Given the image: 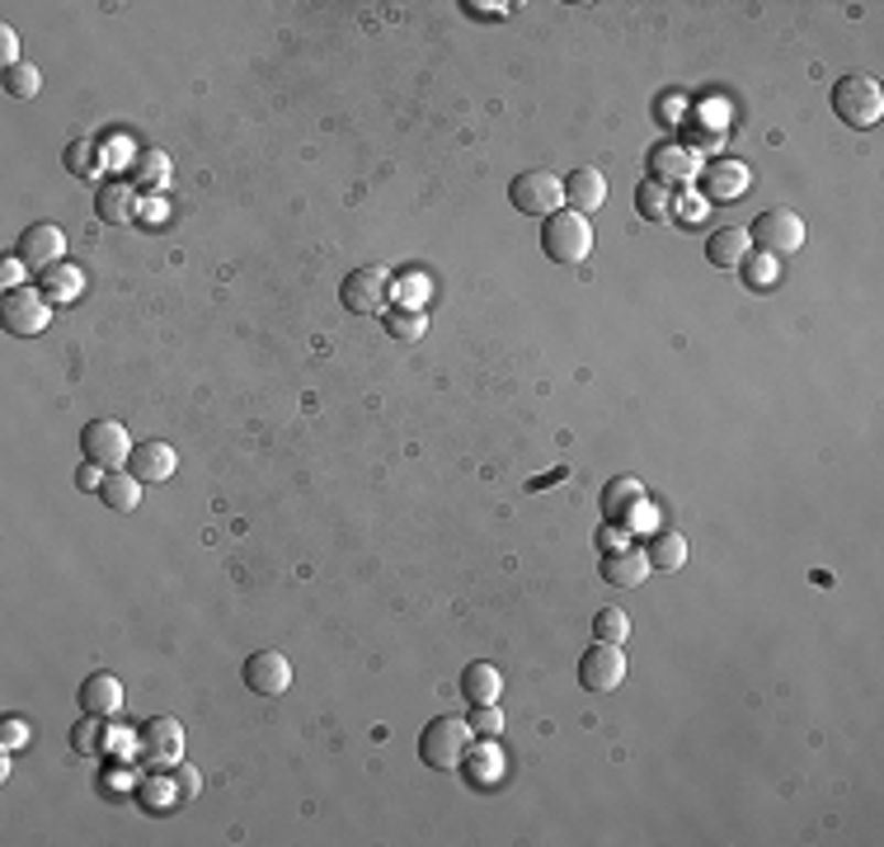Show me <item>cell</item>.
<instances>
[{
  "mask_svg": "<svg viewBox=\"0 0 884 847\" xmlns=\"http://www.w3.org/2000/svg\"><path fill=\"white\" fill-rule=\"evenodd\" d=\"M165 796H170V791H165L161 782H151V786H147V801H151V805H165Z\"/></svg>",
  "mask_w": 884,
  "mask_h": 847,
  "instance_id": "obj_38",
  "label": "cell"
},
{
  "mask_svg": "<svg viewBox=\"0 0 884 847\" xmlns=\"http://www.w3.org/2000/svg\"><path fill=\"white\" fill-rule=\"evenodd\" d=\"M170 776H174V796H180V801H193V796H198V772H193L188 763H180V768H170Z\"/></svg>",
  "mask_w": 884,
  "mask_h": 847,
  "instance_id": "obj_33",
  "label": "cell"
},
{
  "mask_svg": "<svg viewBox=\"0 0 884 847\" xmlns=\"http://www.w3.org/2000/svg\"><path fill=\"white\" fill-rule=\"evenodd\" d=\"M635 212H640L645 222H673L678 217V193H673V184H664V180H640L635 184Z\"/></svg>",
  "mask_w": 884,
  "mask_h": 847,
  "instance_id": "obj_18",
  "label": "cell"
},
{
  "mask_svg": "<svg viewBox=\"0 0 884 847\" xmlns=\"http://www.w3.org/2000/svg\"><path fill=\"white\" fill-rule=\"evenodd\" d=\"M62 255H66V236H62V226H52V222L29 226V232L20 236V250H14V259H20L29 274H47V269H57Z\"/></svg>",
  "mask_w": 884,
  "mask_h": 847,
  "instance_id": "obj_11",
  "label": "cell"
},
{
  "mask_svg": "<svg viewBox=\"0 0 884 847\" xmlns=\"http://www.w3.org/2000/svg\"><path fill=\"white\" fill-rule=\"evenodd\" d=\"M833 114H838V122H847V128H856V132L880 128V118H884V90H880V81H875V76H861V71L842 76V81L833 85Z\"/></svg>",
  "mask_w": 884,
  "mask_h": 847,
  "instance_id": "obj_2",
  "label": "cell"
},
{
  "mask_svg": "<svg viewBox=\"0 0 884 847\" xmlns=\"http://www.w3.org/2000/svg\"><path fill=\"white\" fill-rule=\"evenodd\" d=\"M0 57H6V66L20 62V39H14V29H10V24L0 29Z\"/></svg>",
  "mask_w": 884,
  "mask_h": 847,
  "instance_id": "obj_37",
  "label": "cell"
},
{
  "mask_svg": "<svg viewBox=\"0 0 884 847\" xmlns=\"http://www.w3.org/2000/svg\"><path fill=\"white\" fill-rule=\"evenodd\" d=\"M245 687H255L259 697H282L292 687V660L282 650H255L245 660Z\"/></svg>",
  "mask_w": 884,
  "mask_h": 847,
  "instance_id": "obj_12",
  "label": "cell"
},
{
  "mask_svg": "<svg viewBox=\"0 0 884 847\" xmlns=\"http://www.w3.org/2000/svg\"><path fill=\"white\" fill-rule=\"evenodd\" d=\"M508 203L522 212V217H551L564 207V180H556L551 170H522L518 180L508 184Z\"/></svg>",
  "mask_w": 884,
  "mask_h": 847,
  "instance_id": "obj_6",
  "label": "cell"
},
{
  "mask_svg": "<svg viewBox=\"0 0 884 847\" xmlns=\"http://www.w3.org/2000/svg\"><path fill=\"white\" fill-rule=\"evenodd\" d=\"M499 693H504V674H499V668H494L489 660L466 664V674H462V697H466L471 706H481V701H499Z\"/></svg>",
  "mask_w": 884,
  "mask_h": 847,
  "instance_id": "obj_21",
  "label": "cell"
},
{
  "mask_svg": "<svg viewBox=\"0 0 884 847\" xmlns=\"http://www.w3.org/2000/svg\"><path fill=\"white\" fill-rule=\"evenodd\" d=\"M753 184V170L744 161H730V156H720V161H705L701 170V189L711 203H739Z\"/></svg>",
  "mask_w": 884,
  "mask_h": 847,
  "instance_id": "obj_13",
  "label": "cell"
},
{
  "mask_svg": "<svg viewBox=\"0 0 884 847\" xmlns=\"http://www.w3.org/2000/svg\"><path fill=\"white\" fill-rule=\"evenodd\" d=\"M541 250L556 264H583L593 255V222L574 207H560L541 222Z\"/></svg>",
  "mask_w": 884,
  "mask_h": 847,
  "instance_id": "obj_3",
  "label": "cell"
},
{
  "mask_svg": "<svg viewBox=\"0 0 884 847\" xmlns=\"http://www.w3.org/2000/svg\"><path fill=\"white\" fill-rule=\"evenodd\" d=\"M6 90H10L14 99H33V95L43 90L39 66H33V62H14V66H6Z\"/></svg>",
  "mask_w": 884,
  "mask_h": 847,
  "instance_id": "obj_28",
  "label": "cell"
},
{
  "mask_svg": "<svg viewBox=\"0 0 884 847\" xmlns=\"http://www.w3.org/2000/svg\"><path fill=\"white\" fill-rule=\"evenodd\" d=\"M137 749H141V758H147V768H155V772L180 768V763H184V726H180L174 716H151V720H141Z\"/></svg>",
  "mask_w": 884,
  "mask_h": 847,
  "instance_id": "obj_8",
  "label": "cell"
},
{
  "mask_svg": "<svg viewBox=\"0 0 884 847\" xmlns=\"http://www.w3.org/2000/svg\"><path fill=\"white\" fill-rule=\"evenodd\" d=\"M104 475H109V471H104V467H95V462H85V467L76 471V485H80V490H99V485H104Z\"/></svg>",
  "mask_w": 884,
  "mask_h": 847,
  "instance_id": "obj_36",
  "label": "cell"
},
{
  "mask_svg": "<svg viewBox=\"0 0 884 847\" xmlns=\"http://www.w3.org/2000/svg\"><path fill=\"white\" fill-rule=\"evenodd\" d=\"M174 448L170 443H161V438H147V443H137L132 448V462H128V471L137 475L141 485H155V481H170L174 475Z\"/></svg>",
  "mask_w": 884,
  "mask_h": 847,
  "instance_id": "obj_16",
  "label": "cell"
},
{
  "mask_svg": "<svg viewBox=\"0 0 884 847\" xmlns=\"http://www.w3.org/2000/svg\"><path fill=\"white\" fill-rule=\"evenodd\" d=\"M0 321H6L10 334H20V340H29V334H43L47 321H52V302L43 292L33 288H10L6 302H0Z\"/></svg>",
  "mask_w": 884,
  "mask_h": 847,
  "instance_id": "obj_10",
  "label": "cell"
},
{
  "mask_svg": "<svg viewBox=\"0 0 884 847\" xmlns=\"http://www.w3.org/2000/svg\"><path fill=\"white\" fill-rule=\"evenodd\" d=\"M99 500L114 508V514H132V508L141 504V481L132 471H109L99 485Z\"/></svg>",
  "mask_w": 884,
  "mask_h": 847,
  "instance_id": "obj_24",
  "label": "cell"
},
{
  "mask_svg": "<svg viewBox=\"0 0 884 847\" xmlns=\"http://www.w3.org/2000/svg\"><path fill=\"white\" fill-rule=\"evenodd\" d=\"M748 232L744 226H720L715 236H705V259L715 264V269H744V259H748Z\"/></svg>",
  "mask_w": 884,
  "mask_h": 847,
  "instance_id": "obj_19",
  "label": "cell"
},
{
  "mask_svg": "<svg viewBox=\"0 0 884 847\" xmlns=\"http://www.w3.org/2000/svg\"><path fill=\"white\" fill-rule=\"evenodd\" d=\"M132 433L122 429L118 419H90L80 429V452H85V462H95V467H104V471H128V462H132Z\"/></svg>",
  "mask_w": 884,
  "mask_h": 847,
  "instance_id": "obj_5",
  "label": "cell"
},
{
  "mask_svg": "<svg viewBox=\"0 0 884 847\" xmlns=\"http://www.w3.org/2000/svg\"><path fill=\"white\" fill-rule=\"evenodd\" d=\"M805 217L795 207H767V212H757L753 217V226H748V245H757L763 255H772V259H781V255H795L805 245Z\"/></svg>",
  "mask_w": 884,
  "mask_h": 847,
  "instance_id": "obj_4",
  "label": "cell"
},
{
  "mask_svg": "<svg viewBox=\"0 0 884 847\" xmlns=\"http://www.w3.org/2000/svg\"><path fill=\"white\" fill-rule=\"evenodd\" d=\"M339 302L353 315H386L391 311V274L381 264H367V269H353L339 288Z\"/></svg>",
  "mask_w": 884,
  "mask_h": 847,
  "instance_id": "obj_7",
  "label": "cell"
},
{
  "mask_svg": "<svg viewBox=\"0 0 884 847\" xmlns=\"http://www.w3.org/2000/svg\"><path fill=\"white\" fill-rule=\"evenodd\" d=\"M687 537L682 533H654L649 537V546H645V560H649V570H659V575H678L682 565H687Z\"/></svg>",
  "mask_w": 884,
  "mask_h": 847,
  "instance_id": "obj_20",
  "label": "cell"
},
{
  "mask_svg": "<svg viewBox=\"0 0 884 847\" xmlns=\"http://www.w3.org/2000/svg\"><path fill=\"white\" fill-rule=\"evenodd\" d=\"M137 184H104V193L95 199V212L104 222H114V226H122V222H132L137 217Z\"/></svg>",
  "mask_w": 884,
  "mask_h": 847,
  "instance_id": "obj_23",
  "label": "cell"
},
{
  "mask_svg": "<svg viewBox=\"0 0 884 847\" xmlns=\"http://www.w3.org/2000/svg\"><path fill=\"white\" fill-rule=\"evenodd\" d=\"M71 749L76 753H104V726H99V716H85L80 726H76V735H71Z\"/></svg>",
  "mask_w": 884,
  "mask_h": 847,
  "instance_id": "obj_31",
  "label": "cell"
},
{
  "mask_svg": "<svg viewBox=\"0 0 884 847\" xmlns=\"http://www.w3.org/2000/svg\"><path fill=\"white\" fill-rule=\"evenodd\" d=\"M24 739H29V720L10 716V720H6V730H0V744H6V753H10L14 744H24Z\"/></svg>",
  "mask_w": 884,
  "mask_h": 847,
  "instance_id": "obj_35",
  "label": "cell"
},
{
  "mask_svg": "<svg viewBox=\"0 0 884 847\" xmlns=\"http://www.w3.org/2000/svg\"><path fill=\"white\" fill-rule=\"evenodd\" d=\"M466 726H471L475 739H499V735H504V711H499V701H481V706H471Z\"/></svg>",
  "mask_w": 884,
  "mask_h": 847,
  "instance_id": "obj_29",
  "label": "cell"
},
{
  "mask_svg": "<svg viewBox=\"0 0 884 847\" xmlns=\"http://www.w3.org/2000/svg\"><path fill=\"white\" fill-rule=\"evenodd\" d=\"M80 711L85 716H99V720H109V716H118L122 711V683L114 678V674H90L80 683Z\"/></svg>",
  "mask_w": 884,
  "mask_h": 847,
  "instance_id": "obj_17",
  "label": "cell"
},
{
  "mask_svg": "<svg viewBox=\"0 0 884 847\" xmlns=\"http://www.w3.org/2000/svg\"><path fill=\"white\" fill-rule=\"evenodd\" d=\"M132 184L137 189H165L170 184V156L165 151H137L132 156Z\"/></svg>",
  "mask_w": 884,
  "mask_h": 847,
  "instance_id": "obj_25",
  "label": "cell"
},
{
  "mask_svg": "<svg viewBox=\"0 0 884 847\" xmlns=\"http://www.w3.org/2000/svg\"><path fill=\"white\" fill-rule=\"evenodd\" d=\"M386 334H391V340L414 344V340L429 334V315H423V311H386Z\"/></svg>",
  "mask_w": 884,
  "mask_h": 847,
  "instance_id": "obj_27",
  "label": "cell"
},
{
  "mask_svg": "<svg viewBox=\"0 0 884 847\" xmlns=\"http://www.w3.org/2000/svg\"><path fill=\"white\" fill-rule=\"evenodd\" d=\"M95 141H71V151H66V161H71V170L76 174H95Z\"/></svg>",
  "mask_w": 884,
  "mask_h": 847,
  "instance_id": "obj_34",
  "label": "cell"
},
{
  "mask_svg": "<svg viewBox=\"0 0 884 847\" xmlns=\"http://www.w3.org/2000/svg\"><path fill=\"white\" fill-rule=\"evenodd\" d=\"M607 203V174L593 170V165H579L564 174V207L583 212V217H593L597 207Z\"/></svg>",
  "mask_w": 884,
  "mask_h": 847,
  "instance_id": "obj_14",
  "label": "cell"
},
{
  "mask_svg": "<svg viewBox=\"0 0 884 847\" xmlns=\"http://www.w3.org/2000/svg\"><path fill=\"white\" fill-rule=\"evenodd\" d=\"M593 641L603 645H626L630 641V617L622 608H603L593 617Z\"/></svg>",
  "mask_w": 884,
  "mask_h": 847,
  "instance_id": "obj_26",
  "label": "cell"
},
{
  "mask_svg": "<svg viewBox=\"0 0 884 847\" xmlns=\"http://www.w3.org/2000/svg\"><path fill=\"white\" fill-rule=\"evenodd\" d=\"M603 579L612 589H635V585H645V575H649V560H645V551H635V546L626 542V546H612V551H603Z\"/></svg>",
  "mask_w": 884,
  "mask_h": 847,
  "instance_id": "obj_15",
  "label": "cell"
},
{
  "mask_svg": "<svg viewBox=\"0 0 884 847\" xmlns=\"http://www.w3.org/2000/svg\"><path fill=\"white\" fill-rule=\"evenodd\" d=\"M76 288H80V278H76V269H47V302H66V297H76Z\"/></svg>",
  "mask_w": 884,
  "mask_h": 847,
  "instance_id": "obj_32",
  "label": "cell"
},
{
  "mask_svg": "<svg viewBox=\"0 0 884 847\" xmlns=\"http://www.w3.org/2000/svg\"><path fill=\"white\" fill-rule=\"evenodd\" d=\"M649 180H664V184H673V174H682L687 170V161H682V151L678 147H654V156H649Z\"/></svg>",
  "mask_w": 884,
  "mask_h": 847,
  "instance_id": "obj_30",
  "label": "cell"
},
{
  "mask_svg": "<svg viewBox=\"0 0 884 847\" xmlns=\"http://www.w3.org/2000/svg\"><path fill=\"white\" fill-rule=\"evenodd\" d=\"M466 10H471V14H504L508 6H475V0H471V6H466Z\"/></svg>",
  "mask_w": 884,
  "mask_h": 847,
  "instance_id": "obj_39",
  "label": "cell"
},
{
  "mask_svg": "<svg viewBox=\"0 0 884 847\" xmlns=\"http://www.w3.org/2000/svg\"><path fill=\"white\" fill-rule=\"evenodd\" d=\"M626 650L622 645H603L597 641L593 650H583L579 660V687H589V693H616V687L626 683Z\"/></svg>",
  "mask_w": 884,
  "mask_h": 847,
  "instance_id": "obj_9",
  "label": "cell"
},
{
  "mask_svg": "<svg viewBox=\"0 0 884 847\" xmlns=\"http://www.w3.org/2000/svg\"><path fill=\"white\" fill-rule=\"evenodd\" d=\"M471 726L462 716H438V720H429L423 726V735H419V763L423 768H433V772H452V768H462L466 763V753H471Z\"/></svg>",
  "mask_w": 884,
  "mask_h": 847,
  "instance_id": "obj_1",
  "label": "cell"
},
{
  "mask_svg": "<svg viewBox=\"0 0 884 847\" xmlns=\"http://www.w3.org/2000/svg\"><path fill=\"white\" fill-rule=\"evenodd\" d=\"M645 500V485L635 481V475H616V481L603 490V514H607V523H626L630 518V508Z\"/></svg>",
  "mask_w": 884,
  "mask_h": 847,
  "instance_id": "obj_22",
  "label": "cell"
}]
</instances>
